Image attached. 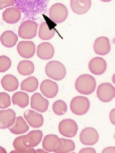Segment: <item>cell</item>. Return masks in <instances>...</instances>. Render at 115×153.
<instances>
[{
    "instance_id": "obj_22",
    "label": "cell",
    "mask_w": 115,
    "mask_h": 153,
    "mask_svg": "<svg viewBox=\"0 0 115 153\" xmlns=\"http://www.w3.org/2000/svg\"><path fill=\"white\" fill-rule=\"evenodd\" d=\"M29 126L21 116L16 117L15 121L12 126L9 128L10 131L15 134L24 133L29 129Z\"/></svg>"
},
{
    "instance_id": "obj_29",
    "label": "cell",
    "mask_w": 115,
    "mask_h": 153,
    "mask_svg": "<svg viewBox=\"0 0 115 153\" xmlns=\"http://www.w3.org/2000/svg\"><path fill=\"white\" fill-rule=\"evenodd\" d=\"M23 135L16 137L13 142V146L15 149L12 151V153H37L36 150L33 148H28L25 147L22 143Z\"/></svg>"
},
{
    "instance_id": "obj_14",
    "label": "cell",
    "mask_w": 115,
    "mask_h": 153,
    "mask_svg": "<svg viewBox=\"0 0 115 153\" xmlns=\"http://www.w3.org/2000/svg\"><path fill=\"white\" fill-rule=\"evenodd\" d=\"M16 117L15 111L11 109L0 111V129L9 128L14 123Z\"/></svg>"
},
{
    "instance_id": "obj_8",
    "label": "cell",
    "mask_w": 115,
    "mask_h": 153,
    "mask_svg": "<svg viewBox=\"0 0 115 153\" xmlns=\"http://www.w3.org/2000/svg\"><path fill=\"white\" fill-rule=\"evenodd\" d=\"M42 145L43 149L47 152L58 153L62 146V141L57 135L49 134L44 138Z\"/></svg>"
},
{
    "instance_id": "obj_4",
    "label": "cell",
    "mask_w": 115,
    "mask_h": 153,
    "mask_svg": "<svg viewBox=\"0 0 115 153\" xmlns=\"http://www.w3.org/2000/svg\"><path fill=\"white\" fill-rule=\"evenodd\" d=\"M90 103L86 97L78 96L71 100L70 108L71 111L75 115H83L86 114L89 110Z\"/></svg>"
},
{
    "instance_id": "obj_28",
    "label": "cell",
    "mask_w": 115,
    "mask_h": 153,
    "mask_svg": "<svg viewBox=\"0 0 115 153\" xmlns=\"http://www.w3.org/2000/svg\"><path fill=\"white\" fill-rule=\"evenodd\" d=\"M17 69L21 75L27 76L33 73L34 70V63L31 61L24 60L20 61L18 63Z\"/></svg>"
},
{
    "instance_id": "obj_19",
    "label": "cell",
    "mask_w": 115,
    "mask_h": 153,
    "mask_svg": "<svg viewBox=\"0 0 115 153\" xmlns=\"http://www.w3.org/2000/svg\"><path fill=\"white\" fill-rule=\"evenodd\" d=\"M21 12L16 7L8 8L2 13L3 20L7 23L13 24L17 23L21 19Z\"/></svg>"
},
{
    "instance_id": "obj_30",
    "label": "cell",
    "mask_w": 115,
    "mask_h": 153,
    "mask_svg": "<svg viewBox=\"0 0 115 153\" xmlns=\"http://www.w3.org/2000/svg\"><path fill=\"white\" fill-rule=\"evenodd\" d=\"M52 108L54 113L58 115L64 114L66 112L67 109L66 102L61 100L55 101L53 104Z\"/></svg>"
},
{
    "instance_id": "obj_34",
    "label": "cell",
    "mask_w": 115,
    "mask_h": 153,
    "mask_svg": "<svg viewBox=\"0 0 115 153\" xmlns=\"http://www.w3.org/2000/svg\"><path fill=\"white\" fill-rule=\"evenodd\" d=\"M14 5V0H0V10Z\"/></svg>"
},
{
    "instance_id": "obj_32",
    "label": "cell",
    "mask_w": 115,
    "mask_h": 153,
    "mask_svg": "<svg viewBox=\"0 0 115 153\" xmlns=\"http://www.w3.org/2000/svg\"><path fill=\"white\" fill-rule=\"evenodd\" d=\"M11 104L10 95L5 92L0 93V108L4 109L9 107Z\"/></svg>"
},
{
    "instance_id": "obj_24",
    "label": "cell",
    "mask_w": 115,
    "mask_h": 153,
    "mask_svg": "<svg viewBox=\"0 0 115 153\" xmlns=\"http://www.w3.org/2000/svg\"><path fill=\"white\" fill-rule=\"evenodd\" d=\"M1 83L4 89L9 92H13L16 90L19 85L17 78L11 74L5 76L3 78Z\"/></svg>"
},
{
    "instance_id": "obj_39",
    "label": "cell",
    "mask_w": 115,
    "mask_h": 153,
    "mask_svg": "<svg viewBox=\"0 0 115 153\" xmlns=\"http://www.w3.org/2000/svg\"><path fill=\"white\" fill-rule=\"evenodd\" d=\"M7 152L3 147L0 146V153H6Z\"/></svg>"
},
{
    "instance_id": "obj_21",
    "label": "cell",
    "mask_w": 115,
    "mask_h": 153,
    "mask_svg": "<svg viewBox=\"0 0 115 153\" xmlns=\"http://www.w3.org/2000/svg\"><path fill=\"white\" fill-rule=\"evenodd\" d=\"M91 5V0H70V6L72 10L78 14L87 13Z\"/></svg>"
},
{
    "instance_id": "obj_20",
    "label": "cell",
    "mask_w": 115,
    "mask_h": 153,
    "mask_svg": "<svg viewBox=\"0 0 115 153\" xmlns=\"http://www.w3.org/2000/svg\"><path fill=\"white\" fill-rule=\"evenodd\" d=\"M37 53L38 57L41 59H49L54 55V48L50 43L47 42H42L37 46Z\"/></svg>"
},
{
    "instance_id": "obj_6",
    "label": "cell",
    "mask_w": 115,
    "mask_h": 153,
    "mask_svg": "<svg viewBox=\"0 0 115 153\" xmlns=\"http://www.w3.org/2000/svg\"><path fill=\"white\" fill-rule=\"evenodd\" d=\"M49 16L54 22L57 24L63 22L67 18L68 12L66 7L60 3H56L52 6L49 11Z\"/></svg>"
},
{
    "instance_id": "obj_31",
    "label": "cell",
    "mask_w": 115,
    "mask_h": 153,
    "mask_svg": "<svg viewBox=\"0 0 115 153\" xmlns=\"http://www.w3.org/2000/svg\"><path fill=\"white\" fill-rule=\"evenodd\" d=\"M62 141L61 147L58 153H69L74 151L75 144L72 140L61 138Z\"/></svg>"
},
{
    "instance_id": "obj_5",
    "label": "cell",
    "mask_w": 115,
    "mask_h": 153,
    "mask_svg": "<svg viewBox=\"0 0 115 153\" xmlns=\"http://www.w3.org/2000/svg\"><path fill=\"white\" fill-rule=\"evenodd\" d=\"M38 25L34 21L27 19L23 21L19 26L18 34L24 39H31L37 35Z\"/></svg>"
},
{
    "instance_id": "obj_3",
    "label": "cell",
    "mask_w": 115,
    "mask_h": 153,
    "mask_svg": "<svg viewBox=\"0 0 115 153\" xmlns=\"http://www.w3.org/2000/svg\"><path fill=\"white\" fill-rule=\"evenodd\" d=\"M45 70L47 76L57 81L63 79L66 74L65 66L62 63L57 61L49 62L46 66Z\"/></svg>"
},
{
    "instance_id": "obj_9",
    "label": "cell",
    "mask_w": 115,
    "mask_h": 153,
    "mask_svg": "<svg viewBox=\"0 0 115 153\" xmlns=\"http://www.w3.org/2000/svg\"><path fill=\"white\" fill-rule=\"evenodd\" d=\"M96 94L98 99L102 102H110L115 97V88L109 83H102L98 87Z\"/></svg>"
},
{
    "instance_id": "obj_40",
    "label": "cell",
    "mask_w": 115,
    "mask_h": 153,
    "mask_svg": "<svg viewBox=\"0 0 115 153\" xmlns=\"http://www.w3.org/2000/svg\"><path fill=\"white\" fill-rule=\"evenodd\" d=\"M102 2H110L112 1V0H99Z\"/></svg>"
},
{
    "instance_id": "obj_16",
    "label": "cell",
    "mask_w": 115,
    "mask_h": 153,
    "mask_svg": "<svg viewBox=\"0 0 115 153\" xmlns=\"http://www.w3.org/2000/svg\"><path fill=\"white\" fill-rule=\"evenodd\" d=\"M49 104L47 100L39 93H34L31 97V107L38 112L43 113L46 111L48 108Z\"/></svg>"
},
{
    "instance_id": "obj_15",
    "label": "cell",
    "mask_w": 115,
    "mask_h": 153,
    "mask_svg": "<svg viewBox=\"0 0 115 153\" xmlns=\"http://www.w3.org/2000/svg\"><path fill=\"white\" fill-rule=\"evenodd\" d=\"M23 116L27 123L32 128H39L43 123V116L34 110L31 109L26 110L24 112Z\"/></svg>"
},
{
    "instance_id": "obj_1",
    "label": "cell",
    "mask_w": 115,
    "mask_h": 153,
    "mask_svg": "<svg viewBox=\"0 0 115 153\" xmlns=\"http://www.w3.org/2000/svg\"><path fill=\"white\" fill-rule=\"evenodd\" d=\"M49 0H14L15 5L27 18H31L44 12Z\"/></svg>"
},
{
    "instance_id": "obj_17",
    "label": "cell",
    "mask_w": 115,
    "mask_h": 153,
    "mask_svg": "<svg viewBox=\"0 0 115 153\" xmlns=\"http://www.w3.org/2000/svg\"><path fill=\"white\" fill-rule=\"evenodd\" d=\"M88 67L90 71L93 74L99 75L103 74L105 71L107 64L103 58L95 57L90 61Z\"/></svg>"
},
{
    "instance_id": "obj_13",
    "label": "cell",
    "mask_w": 115,
    "mask_h": 153,
    "mask_svg": "<svg viewBox=\"0 0 115 153\" xmlns=\"http://www.w3.org/2000/svg\"><path fill=\"white\" fill-rule=\"evenodd\" d=\"M17 50L18 54L21 57L29 58L34 56L35 52L36 46L32 41H20L17 45Z\"/></svg>"
},
{
    "instance_id": "obj_18",
    "label": "cell",
    "mask_w": 115,
    "mask_h": 153,
    "mask_svg": "<svg viewBox=\"0 0 115 153\" xmlns=\"http://www.w3.org/2000/svg\"><path fill=\"white\" fill-rule=\"evenodd\" d=\"M93 49L95 52L99 55L103 56L108 54L111 50L108 38L104 36L98 37L94 42Z\"/></svg>"
},
{
    "instance_id": "obj_10",
    "label": "cell",
    "mask_w": 115,
    "mask_h": 153,
    "mask_svg": "<svg viewBox=\"0 0 115 153\" xmlns=\"http://www.w3.org/2000/svg\"><path fill=\"white\" fill-rule=\"evenodd\" d=\"M79 139L81 143L87 146H92L96 144L99 139V134L94 128L87 127L81 132Z\"/></svg>"
},
{
    "instance_id": "obj_27",
    "label": "cell",
    "mask_w": 115,
    "mask_h": 153,
    "mask_svg": "<svg viewBox=\"0 0 115 153\" xmlns=\"http://www.w3.org/2000/svg\"><path fill=\"white\" fill-rule=\"evenodd\" d=\"M3 44L8 48H12L15 46L18 40L17 35L13 31L7 30L4 32L1 37Z\"/></svg>"
},
{
    "instance_id": "obj_12",
    "label": "cell",
    "mask_w": 115,
    "mask_h": 153,
    "mask_svg": "<svg viewBox=\"0 0 115 153\" xmlns=\"http://www.w3.org/2000/svg\"><path fill=\"white\" fill-rule=\"evenodd\" d=\"M40 90L42 94L48 98L54 97L58 94L59 88L54 81L46 79L43 80L40 85Z\"/></svg>"
},
{
    "instance_id": "obj_38",
    "label": "cell",
    "mask_w": 115,
    "mask_h": 153,
    "mask_svg": "<svg viewBox=\"0 0 115 153\" xmlns=\"http://www.w3.org/2000/svg\"><path fill=\"white\" fill-rule=\"evenodd\" d=\"M37 153H46L47 152L44 149H38L36 150Z\"/></svg>"
},
{
    "instance_id": "obj_26",
    "label": "cell",
    "mask_w": 115,
    "mask_h": 153,
    "mask_svg": "<svg viewBox=\"0 0 115 153\" xmlns=\"http://www.w3.org/2000/svg\"><path fill=\"white\" fill-rule=\"evenodd\" d=\"M55 33V29L50 27L46 22L41 23L39 27L38 36L42 40H49L51 39Z\"/></svg>"
},
{
    "instance_id": "obj_37",
    "label": "cell",
    "mask_w": 115,
    "mask_h": 153,
    "mask_svg": "<svg viewBox=\"0 0 115 153\" xmlns=\"http://www.w3.org/2000/svg\"><path fill=\"white\" fill-rule=\"evenodd\" d=\"M109 118L112 124H115V109L114 108L111 110L109 114Z\"/></svg>"
},
{
    "instance_id": "obj_11",
    "label": "cell",
    "mask_w": 115,
    "mask_h": 153,
    "mask_svg": "<svg viewBox=\"0 0 115 153\" xmlns=\"http://www.w3.org/2000/svg\"><path fill=\"white\" fill-rule=\"evenodd\" d=\"M43 133L40 130L31 131L23 136L22 143L28 148H34L40 143L43 137Z\"/></svg>"
},
{
    "instance_id": "obj_7",
    "label": "cell",
    "mask_w": 115,
    "mask_h": 153,
    "mask_svg": "<svg viewBox=\"0 0 115 153\" xmlns=\"http://www.w3.org/2000/svg\"><path fill=\"white\" fill-rule=\"evenodd\" d=\"M58 130L60 134L66 137H74L76 135L78 126L73 120L67 118L63 120L58 125Z\"/></svg>"
},
{
    "instance_id": "obj_36",
    "label": "cell",
    "mask_w": 115,
    "mask_h": 153,
    "mask_svg": "<svg viewBox=\"0 0 115 153\" xmlns=\"http://www.w3.org/2000/svg\"><path fill=\"white\" fill-rule=\"evenodd\" d=\"M115 147L109 146L105 148L102 151V153H115Z\"/></svg>"
},
{
    "instance_id": "obj_35",
    "label": "cell",
    "mask_w": 115,
    "mask_h": 153,
    "mask_svg": "<svg viewBox=\"0 0 115 153\" xmlns=\"http://www.w3.org/2000/svg\"><path fill=\"white\" fill-rule=\"evenodd\" d=\"M80 153H96V150L93 148L91 147H86L83 148L80 150L79 152Z\"/></svg>"
},
{
    "instance_id": "obj_2",
    "label": "cell",
    "mask_w": 115,
    "mask_h": 153,
    "mask_svg": "<svg viewBox=\"0 0 115 153\" xmlns=\"http://www.w3.org/2000/svg\"><path fill=\"white\" fill-rule=\"evenodd\" d=\"M96 81L94 78L88 74H83L76 79L75 88L79 93L89 95L93 93L96 87Z\"/></svg>"
},
{
    "instance_id": "obj_25",
    "label": "cell",
    "mask_w": 115,
    "mask_h": 153,
    "mask_svg": "<svg viewBox=\"0 0 115 153\" xmlns=\"http://www.w3.org/2000/svg\"><path fill=\"white\" fill-rule=\"evenodd\" d=\"M38 85L39 81L37 78L31 76L23 80L20 86L22 90L28 92H33L36 90Z\"/></svg>"
},
{
    "instance_id": "obj_23",
    "label": "cell",
    "mask_w": 115,
    "mask_h": 153,
    "mask_svg": "<svg viewBox=\"0 0 115 153\" xmlns=\"http://www.w3.org/2000/svg\"><path fill=\"white\" fill-rule=\"evenodd\" d=\"M13 103L21 108H25L28 105L29 97L26 93L22 91H18L14 93L12 97Z\"/></svg>"
},
{
    "instance_id": "obj_33",
    "label": "cell",
    "mask_w": 115,
    "mask_h": 153,
    "mask_svg": "<svg viewBox=\"0 0 115 153\" xmlns=\"http://www.w3.org/2000/svg\"><path fill=\"white\" fill-rule=\"evenodd\" d=\"M11 62L10 59L6 56L0 57V71H4L10 67Z\"/></svg>"
}]
</instances>
